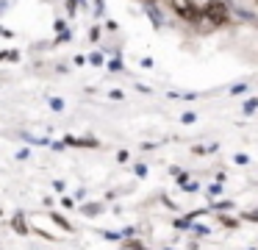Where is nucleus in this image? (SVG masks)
Here are the masks:
<instances>
[{
	"instance_id": "nucleus-1",
	"label": "nucleus",
	"mask_w": 258,
	"mask_h": 250,
	"mask_svg": "<svg viewBox=\"0 0 258 250\" xmlns=\"http://www.w3.org/2000/svg\"><path fill=\"white\" fill-rule=\"evenodd\" d=\"M203 14H206V20L211 22V25H225V22H228V6H225L222 0H208Z\"/></svg>"
},
{
	"instance_id": "nucleus-3",
	"label": "nucleus",
	"mask_w": 258,
	"mask_h": 250,
	"mask_svg": "<svg viewBox=\"0 0 258 250\" xmlns=\"http://www.w3.org/2000/svg\"><path fill=\"white\" fill-rule=\"evenodd\" d=\"M14 228H17L20 233H25V225H23V220H20V217H17V220H14Z\"/></svg>"
},
{
	"instance_id": "nucleus-2",
	"label": "nucleus",
	"mask_w": 258,
	"mask_h": 250,
	"mask_svg": "<svg viewBox=\"0 0 258 250\" xmlns=\"http://www.w3.org/2000/svg\"><path fill=\"white\" fill-rule=\"evenodd\" d=\"M172 9L178 17H183V20H189V22H195L197 17H200V11H197V6L191 3V0H172Z\"/></svg>"
}]
</instances>
